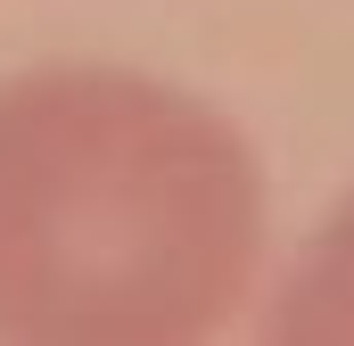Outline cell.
Instances as JSON below:
<instances>
[{"label": "cell", "instance_id": "7a4b0ae2", "mask_svg": "<svg viewBox=\"0 0 354 346\" xmlns=\"http://www.w3.org/2000/svg\"><path fill=\"white\" fill-rule=\"evenodd\" d=\"M264 338L280 346H354V190L313 223L297 264L264 297Z\"/></svg>", "mask_w": 354, "mask_h": 346}, {"label": "cell", "instance_id": "6da1fadb", "mask_svg": "<svg viewBox=\"0 0 354 346\" xmlns=\"http://www.w3.org/2000/svg\"><path fill=\"white\" fill-rule=\"evenodd\" d=\"M264 165L231 116L140 66L0 83V338L198 346L264 280Z\"/></svg>", "mask_w": 354, "mask_h": 346}]
</instances>
